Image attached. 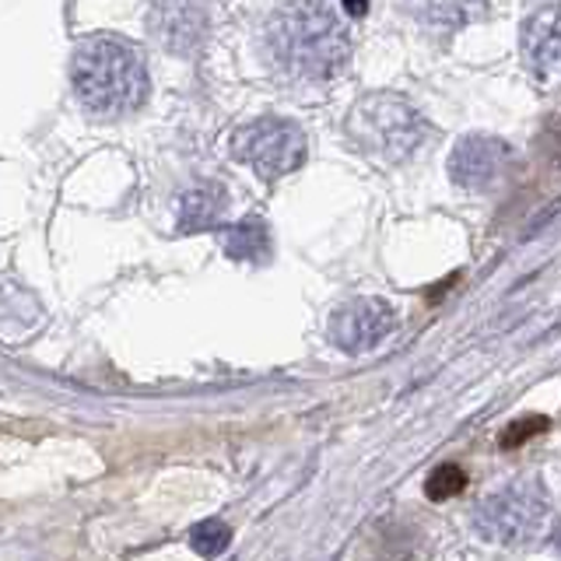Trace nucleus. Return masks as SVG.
Returning a JSON list of instances; mask_svg holds the SVG:
<instances>
[{
  "label": "nucleus",
  "mask_w": 561,
  "mask_h": 561,
  "mask_svg": "<svg viewBox=\"0 0 561 561\" xmlns=\"http://www.w3.org/2000/svg\"><path fill=\"white\" fill-rule=\"evenodd\" d=\"M263 49L274 70L291 84H327L347 64V32L320 0H288L274 8L263 28Z\"/></svg>",
  "instance_id": "obj_1"
},
{
  "label": "nucleus",
  "mask_w": 561,
  "mask_h": 561,
  "mask_svg": "<svg viewBox=\"0 0 561 561\" xmlns=\"http://www.w3.org/2000/svg\"><path fill=\"white\" fill-rule=\"evenodd\" d=\"M75 95L92 116L116 119L140 110L148 99L145 53L119 35H92L75 46L70 57Z\"/></svg>",
  "instance_id": "obj_2"
},
{
  "label": "nucleus",
  "mask_w": 561,
  "mask_h": 561,
  "mask_svg": "<svg viewBox=\"0 0 561 561\" xmlns=\"http://www.w3.org/2000/svg\"><path fill=\"white\" fill-rule=\"evenodd\" d=\"M347 137L355 140L358 151L379 158L386 165H400L428 140V123L408 99L376 92L351 110Z\"/></svg>",
  "instance_id": "obj_3"
},
{
  "label": "nucleus",
  "mask_w": 561,
  "mask_h": 561,
  "mask_svg": "<svg viewBox=\"0 0 561 561\" xmlns=\"http://www.w3.org/2000/svg\"><path fill=\"white\" fill-rule=\"evenodd\" d=\"M551 516V499L537 478L508 481L473 505V526L491 543H530L543 534Z\"/></svg>",
  "instance_id": "obj_4"
},
{
  "label": "nucleus",
  "mask_w": 561,
  "mask_h": 561,
  "mask_svg": "<svg viewBox=\"0 0 561 561\" xmlns=\"http://www.w3.org/2000/svg\"><path fill=\"white\" fill-rule=\"evenodd\" d=\"M232 154L242 165H250L263 180H280L306 162L309 140L302 127L291 119L260 116L232 134Z\"/></svg>",
  "instance_id": "obj_5"
},
{
  "label": "nucleus",
  "mask_w": 561,
  "mask_h": 561,
  "mask_svg": "<svg viewBox=\"0 0 561 561\" xmlns=\"http://www.w3.org/2000/svg\"><path fill=\"white\" fill-rule=\"evenodd\" d=\"M397 330V309L382 298H351L330 320V341L347 355L382 344Z\"/></svg>",
  "instance_id": "obj_6"
},
{
  "label": "nucleus",
  "mask_w": 561,
  "mask_h": 561,
  "mask_svg": "<svg viewBox=\"0 0 561 561\" xmlns=\"http://www.w3.org/2000/svg\"><path fill=\"white\" fill-rule=\"evenodd\" d=\"M508 162H513V148L502 137L491 134H467L449 154V180L463 190H491L495 186Z\"/></svg>",
  "instance_id": "obj_7"
},
{
  "label": "nucleus",
  "mask_w": 561,
  "mask_h": 561,
  "mask_svg": "<svg viewBox=\"0 0 561 561\" xmlns=\"http://www.w3.org/2000/svg\"><path fill=\"white\" fill-rule=\"evenodd\" d=\"M523 57L543 88H561V0L537 8L523 22Z\"/></svg>",
  "instance_id": "obj_8"
},
{
  "label": "nucleus",
  "mask_w": 561,
  "mask_h": 561,
  "mask_svg": "<svg viewBox=\"0 0 561 561\" xmlns=\"http://www.w3.org/2000/svg\"><path fill=\"white\" fill-rule=\"evenodd\" d=\"M154 35L175 57H193L207 35L204 0H162L154 11Z\"/></svg>",
  "instance_id": "obj_9"
},
{
  "label": "nucleus",
  "mask_w": 561,
  "mask_h": 561,
  "mask_svg": "<svg viewBox=\"0 0 561 561\" xmlns=\"http://www.w3.org/2000/svg\"><path fill=\"white\" fill-rule=\"evenodd\" d=\"M411 18L435 35H453L488 14V0H408Z\"/></svg>",
  "instance_id": "obj_10"
},
{
  "label": "nucleus",
  "mask_w": 561,
  "mask_h": 561,
  "mask_svg": "<svg viewBox=\"0 0 561 561\" xmlns=\"http://www.w3.org/2000/svg\"><path fill=\"white\" fill-rule=\"evenodd\" d=\"M225 207H228V193L218 183H201L186 190L180 201V232L183 236L207 232V228H215L221 221Z\"/></svg>",
  "instance_id": "obj_11"
},
{
  "label": "nucleus",
  "mask_w": 561,
  "mask_h": 561,
  "mask_svg": "<svg viewBox=\"0 0 561 561\" xmlns=\"http://www.w3.org/2000/svg\"><path fill=\"white\" fill-rule=\"evenodd\" d=\"M221 245L239 263H263L271 256V232L260 218H242L239 225L225 228Z\"/></svg>",
  "instance_id": "obj_12"
},
{
  "label": "nucleus",
  "mask_w": 561,
  "mask_h": 561,
  "mask_svg": "<svg viewBox=\"0 0 561 561\" xmlns=\"http://www.w3.org/2000/svg\"><path fill=\"white\" fill-rule=\"evenodd\" d=\"M228 543H232V530H228V523L221 519H204L190 530V548L204 558H218Z\"/></svg>",
  "instance_id": "obj_13"
},
{
  "label": "nucleus",
  "mask_w": 561,
  "mask_h": 561,
  "mask_svg": "<svg viewBox=\"0 0 561 561\" xmlns=\"http://www.w3.org/2000/svg\"><path fill=\"white\" fill-rule=\"evenodd\" d=\"M463 484H467V473L460 463H438L425 481V495L432 502H446L453 495H460Z\"/></svg>",
  "instance_id": "obj_14"
},
{
  "label": "nucleus",
  "mask_w": 561,
  "mask_h": 561,
  "mask_svg": "<svg viewBox=\"0 0 561 561\" xmlns=\"http://www.w3.org/2000/svg\"><path fill=\"white\" fill-rule=\"evenodd\" d=\"M543 428H548V417H519L513 428H505V435H502V449H516V446H523L526 438L530 435H540Z\"/></svg>",
  "instance_id": "obj_15"
},
{
  "label": "nucleus",
  "mask_w": 561,
  "mask_h": 561,
  "mask_svg": "<svg viewBox=\"0 0 561 561\" xmlns=\"http://www.w3.org/2000/svg\"><path fill=\"white\" fill-rule=\"evenodd\" d=\"M347 8H351V11H355V14H358V11H365L368 4H362V0H347Z\"/></svg>",
  "instance_id": "obj_16"
}]
</instances>
